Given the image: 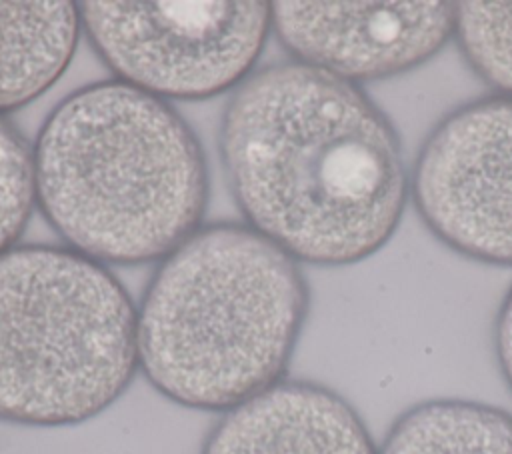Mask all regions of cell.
Returning a JSON list of instances; mask_svg holds the SVG:
<instances>
[{
    "label": "cell",
    "mask_w": 512,
    "mask_h": 454,
    "mask_svg": "<svg viewBox=\"0 0 512 454\" xmlns=\"http://www.w3.org/2000/svg\"><path fill=\"white\" fill-rule=\"evenodd\" d=\"M220 154L246 224L316 266L378 252L410 196L386 114L358 84L300 62L266 66L234 88Z\"/></svg>",
    "instance_id": "cell-1"
},
{
    "label": "cell",
    "mask_w": 512,
    "mask_h": 454,
    "mask_svg": "<svg viewBox=\"0 0 512 454\" xmlns=\"http://www.w3.org/2000/svg\"><path fill=\"white\" fill-rule=\"evenodd\" d=\"M36 198L64 242L102 264L162 260L200 228L208 166L186 120L122 80L68 94L34 144Z\"/></svg>",
    "instance_id": "cell-2"
},
{
    "label": "cell",
    "mask_w": 512,
    "mask_h": 454,
    "mask_svg": "<svg viewBox=\"0 0 512 454\" xmlns=\"http://www.w3.org/2000/svg\"><path fill=\"white\" fill-rule=\"evenodd\" d=\"M310 306L288 252L238 222L200 226L136 306L138 370L170 402L228 412L284 380Z\"/></svg>",
    "instance_id": "cell-3"
},
{
    "label": "cell",
    "mask_w": 512,
    "mask_h": 454,
    "mask_svg": "<svg viewBox=\"0 0 512 454\" xmlns=\"http://www.w3.org/2000/svg\"><path fill=\"white\" fill-rule=\"evenodd\" d=\"M136 372V306L102 262L46 244L0 254V420L82 424Z\"/></svg>",
    "instance_id": "cell-4"
},
{
    "label": "cell",
    "mask_w": 512,
    "mask_h": 454,
    "mask_svg": "<svg viewBox=\"0 0 512 454\" xmlns=\"http://www.w3.org/2000/svg\"><path fill=\"white\" fill-rule=\"evenodd\" d=\"M78 10L118 80L162 100L240 86L272 30L268 2H82Z\"/></svg>",
    "instance_id": "cell-5"
},
{
    "label": "cell",
    "mask_w": 512,
    "mask_h": 454,
    "mask_svg": "<svg viewBox=\"0 0 512 454\" xmlns=\"http://www.w3.org/2000/svg\"><path fill=\"white\" fill-rule=\"evenodd\" d=\"M410 196L446 246L512 266V98L484 96L444 116L416 156Z\"/></svg>",
    "instance_id": "cell-6"
},
{
    "label": "cell",
    "mask_w": 512,
    "mask_h": 454,
    "mask_svg": "<svg viewBox=\"0 0 512 454\" xmlns=\"http://www.w3.org/2000/svg\"><path fill=\"white\" fill-rule=\"evenodd\" d=\"M294 62L358 84L408 72L454 38V2H272Z\"/></svg>",
    "instance_id": "cell-7"
},
{
    "label": "cell",
    "mask_w": 512,
    "mask_h": 454,
    "mask_svg": "<svg viewBox=\"0 0 512 454\" xmlns=\"http://www.w3.org/2000/svg\"><path fill=\"white\" fill-rule=\"evenodd\" d=\"M200 454H378V448L338 392L284 378L224 412Z\"/></svg>",
    "instance_id": "cell-8"
},
{
    "label": "cell",
    "mask_w": 512,
    "mask_h": 454,
    "mask_svg": "<svg viewBox=\"0 0 512 454\" xmlns=\"http://www.w3.org/2000/svg\"><path fill=\"white\" fill-rule=\"evenodd\" d=\"M82 34L74 2H0V116L44 94Z\"/></svg>",
    "instance_id": "cell-9"
},
{
    "label": "cell",
    "mask_w": 512,
    "mask_h": 454,
    "mask_svg": "<svg viewBox=\"0 0 512 454\" xmlns=\"http://www.w3.org/2000/svg\"><path fill=\"white\" fill-rule=\"evenodd\" d=\"M378 454H512V414L462 398L426 400L394 420Z\"/></svg>",
    "instance_id": "cell-10"
},
{
    "label": "cell",
    "mask_w": 512,
    "mask_h": 454,
    "mask_svg": "<svg viewBox=\"0 0 512 454\" xmlns=\"http://www.w3.org/2000/svg\"><path fill=\"white\" fill-rule=\"evenodd\" d=\"M454 40L474 72L512 98V2H454Z\"/></svg>",
    "instance_id": "cell-11"
},
{
    "label": "cell",
    "mask_w": 512,
    "mask_h": 454,
    "mask_svg": "<svg viewBox=\"0 0 512 454\" xmlns=\"http://www.w3.org/2000/svg\"><path fill=\"white\" fill-rule=\"evenodd\" d=\"M36 204L34 148L0 116V254L16 246Z\"/></svg>",
    "instance_id": "cell-12"
},
{
    "label": "cell",
    "mask_w": 512,
    "mask_h": 454,
    "mask_svg": "<svg viewBox=\"0 0 512 454\" xmlns=\"http://www.w3.org/2000/svg\"><path fill=\"white\" fill-rule=\"evenodd\" d=\"M494 352L498 368L512 390V288L502 300L494 322Z\"/></svg>",
    "instance_id": "cell-13"
}]
</instances>
